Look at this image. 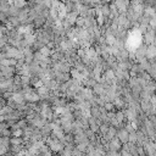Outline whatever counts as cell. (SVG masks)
<instances>
[{
	"mask_svg": "<svg viewBox=\"0 0 156 156\" xmlns=\"http://www.w3.org/2000/svg\"><path fill=\"white\" fill-rule=\"evenodd\" d=\"M23 99H25L23 94H20V93L12 94V98H11V100H12L14 102H16V104H21L22 101H23Z\"/></svg>",
	"mask_w": 156,
	"mask_h": 156,
	"instance_id": "1",
	"label": "cell"
},
{
	"mask_svg": "<svg viewBox=\"0 0 156 156\" xmlns=\"http://www.w3.org/2000/svg\"><path fill=\"white\" fill-rule=\"evenodd\" d=\"M26 99L30 100V101H32V102H34V101H38V100H39V95H37V94L32 93V91H30V93L26 95Z\"/></svg>",
	"mask_w": 156,
	"mask_h": 156,
	"instance_id": "2",
	"label": "cell"
},
{
	"mask_svg": "<svg viewBox=\"0 0 156 156\" xmlns=\"http://www.w3.org/2000/svg\"><path fill=\"white\" fill-rule=\"evenodd\" d=\"M77 19H78L77 12H70V14H67V20H68V23H73V22L76 21Z\"/></svg>",
	"mask_w": 156,
	"mask_h": 156,
	"instance_id": "3",
	"label": "cell"
},
{
	"mask_svg": "<svg viewBox=\"0 0 156 156\" xmlns=\"http://www.w3.org/2000/svg\"><path fill=\"white\" fill-rule=\"evenodd\" d=\"M14 5H15L17 9H21V8H23L25 5H26V1H25V0H15Z\"/></svg>",
	"mask_w": 156,
	"mask_h": 156,
	"instance_id": "4",
	"label": "cell"
},
{
	"mask_svg": "<svg viewBox=\"0 0 156 156\" xmlns=\"http://www.w3.org/2000/svg\"><path fill=\"white\" fill-rule=\"evenodd\" d=\"M40 54H42L43 56H45V57H48L50 55V50L48 48H43L42 50H40Z\"/></svg>",
	"mask_w": 156,
	"mask_h": 156,
	"instance_id": "5",
	"label": "cell"
},
{
	"mask_svg": "<svg viewBox=\"0 0 156 156\" xmlns=\"http://www.w3.org/2000/svg\"><path fill=\"white\" fill-rule=\"evenodd\" d=\"M109 14H110V9H109V6H104V8L101 9V15L107 16Z\"/></svg>",
	"mask_w": 156,
	"mask_h": 156,
	"instance_id": "6",
	"label": "cell"
},
{
	"mask_svg": "<svg viewBox=\"0 0 156 156\" xmlns=\"http://www.w3.org/2000/svg\"><path fill=\"white\" fill-rule=\"evenodd\" d=\"M105 77H106V79H112V78H115L113 72H112L111 70H109V71L105 73Z\"/></svg>",
	"mask_w": 156,
	"mask_h": 156,
	"instance_id": "7",
	"label": "cell"
}]
</instances>
